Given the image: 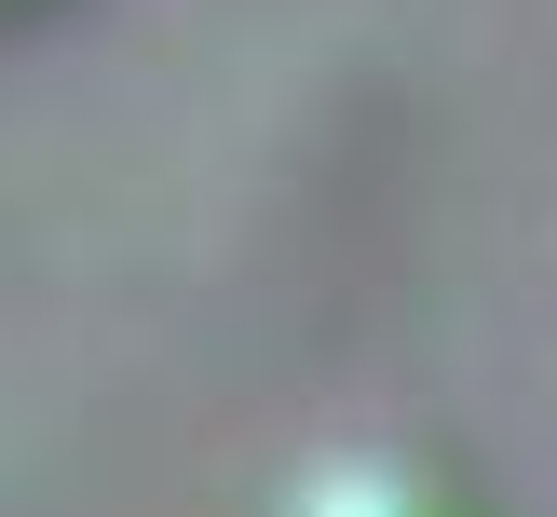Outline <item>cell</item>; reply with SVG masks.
<instances>
[{
    "mask_svg": "<svg viewBox=\"0 0 557 517\" xmlns=\"http://www.w3.org/2000/svg\"><path fill=\"white\" fill-rule=\"evenodd\" d=\"M272 517H476V490L449 463H422V450H326V463L286 477Z\"/></svg>",
    "mask_w": 557,
    "mask_h": 517,
    "instance_id": "cell-1",
    "label": "cell"
}]
</instances>
